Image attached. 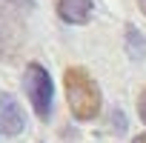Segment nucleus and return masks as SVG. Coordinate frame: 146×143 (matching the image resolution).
I'll return each mask as SVG.
<instances>
[{"instance_id":"obj_1","label":"nucleus","mask_w":146,"mask_h":143,"mask_svg":"<svg viewBox=\"0 0 146 143\" xmlns=\"http://www.w3.org/2000/svg\"><path fill=\"white\" fill-rule=\"evenodd\" d=\"M63 86H66V100H69V109H72L75 120L86 123V120H95L100 115V106H103L100 86L83 66H69L63 75Z\"/></svg>"},{"instance_id":"obj_5","label":"nucleus","mask_w":146,"mask_h":143,"mask_svg":"<svg viewBox=\"0 0 146 143\" xmlns=\"http://www.w3.org/2000/svg\"><path fill=\"white\" fill-rule=\"evenodd\" d=\"M95 0H57V17L72 26H83L92 17Z\"/></svg>"},{"instance_id":"obj_9","label":"nucleus","mask_w":146,"mask_h":143,"mask_svg":"<svg viewBox=\"0 0 146 143\" xmlns=\"http://www.w3.org/2000/svg\"><path fill=\"white\" fill-rule=\"evenodd\" d=\"M137 6H140V12L146 15V0H137Z\"/></svg>"},{"instance_id":"obj_7","label":"nucleus","mask_w":146,"mask_h":143,"mask_svg":"<svg viewBox=\"0 0 146 143\" xmlns=\"http://www.w3.org/2000/svg\"><path fill=\"white\" fill-rule=\"evenodd\" d=\"M137 117L146 123V86L140 89V95H137Z\"/></svg>"},{"instance_id":"obj_4","label":"nucleus","mask_w":146,"mask_h":143,"mask_svg":"<svg viewBox=\"0 0 146 143\" xmlns=\"http://www.w3.org/2000/svg\"><path fill=\"white\" fill-rule=\"evenodd\" d=\"M23 129H26V115L20 103L12 95L0 92V137H17Z\"/></svg>"},{"instance_id":"obj_6","label":"nucleus","mask_w":146,"mask_h":143,"mask_svg":"<svg viewBox=\"0 0 146 143\" xmlns=\"http://www.w3.org/2000/svg\"><path fill=\"white\" fill-rule=\"evenodd\" d=\"M126 40H129V46H132V49H129L132 57H143V54H146V40H143V34L135 32L132 26L126 29Z\"/></svg>"},{"instance_id":"obj_2","label":"nucleus","mask_w":146,"mask_h":143,"mask_svg":"<svg viewBox=\"0 0 146 143\" xmlns=\"http://www.w3.org/2000/svg\"><path fill=\"white\" fill-rule=\"evenodd\" d=\"M32 9V0H0V54L15 57L20 40L26 37L23 12Z\"/></svg>"},{"instance_id":"obj_8","label":"nucleus","mask_w":146,"mask_h":143,"mask_svg":"<svg viewBox=\"0 0 146 143\" xmlns=\"http://www.w3.org/2000/svg\"><path fill=\"white\" fill-rule=\"evenodd\" d=\"M132 143H146V132H143V134H137V137H135Z\"/></svg>"},{"instance_id":"obj_3","label":"nucleus","mask_w":146,"mask_h":143,"mask_svg":"<svg viewBox=\"0 0 146 143\" xmlns=\"http://www.w3.org/2000/svg\"><path fill=\"white\" fill-rule=\"evenodd\" d=\"M23 92L35 109V115L40 120H49L52 117V106H54V83L49 77V72L40 66V63H26L23 69Z\"/></svg>"}]
</instances>
